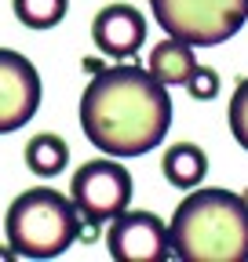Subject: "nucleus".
<instances>
[{"mask_svg": "<svg viewBox=\"0 0 248 262\" xmlns=\"http://www.w3.org/2000/svg\"><path fill=\"white\" fill-rule=\"evenodd\" d=\"M161 168H164V179H168L175 189H194V186H201L204 175H208V157H204V149L194 146V142H175V146L164 153Z\"/></svg>", "mask_w": 248, "mask_h": 262, "instance_id": "obj_10", "label": "nucleus"}, {"mask_svg": "<svg viewBox=\"0 0 248 262\" xmlns=\"http://www.w3.org/2000/svg\"><path fill=\"white\" fill-rule=\"evenodd\" d=\"M146 70L157 77L164 88H182L186 77L197 70L194 48L182 44V40H175V37H168L164 44H157V48L150 51V66H146Z\"/></svg>", "mask_w": 248, "mask_h": 262, "instance_id": "obj_9", "label": "nucleus"}, {"mask_svg": "<svg viewBox=\"0 0 248 262\" xmlns=\"http://www.w3.org/2000/svg\"><path fill=\"white\" fill-rule=\"evenodd\" d=\"M168 244L179 262H248V196L194 186L168 222Z\"/></svg>", "mask_w": 248, "mask_h": 262, "instance_id": "obj_2", "label": "nucleus"}, {"mask_svg": "<svg viewBox=\"0 0 248 262\" xmlns=\"http://www.w3.org/2000/svg\"><path fill=\"white\" fill-rule=\"evenodd\" d=\"M70 160V146L62 135H55V131H40V135H33L26 142V168L40 175V179H51L58 175L62 168H66Z\"/></svg>", "mask_w": 248, "mask_h": 262, "instance_id": "obj_11", "label": "nucleus"}, {"mask_svg": "<svg viewBox=\"0 0 248 262\" xmlns=\"http://www.w3.org/2000/svg\"><path fill=\"white\" fill-rule=\"evenodd\" d=\"M106 248H110L113 262H164V258H172L168 226L153 211L124 208L117 219H110Z\"/></svg>", "mask_w": 248, "mask_h": 262, "instance_id": "obj_7", "label": "nucleus"}, {"mask_svg": "<svg viewBox=\"0 0 248 262\" xmlns=\"http://www.w3.org/2000/svg\"><path fill=\"white\" fill-rule=\"evenodd\" d=\"M40 110V73L26 55L0 48V135L26 127Z\"/></svg>", "mask_w": 248, "mask_h": 262, "instance_id": "obj_6", "label": "nucleus"}, {"mask_svg": "<svg viewBox=\"0 0 248 262\" xmlns=\"http://www.w3.org/2000/svg\"><path fill=\"white\" fill-rule=\"evenodd\" d=\"M153 22L190 48L226 44L248 22V0H150Z\"/></svg>", "mask_w": 248, "mask_h": 262, "instance_id": "obj_4", "label": "nucleus"}, {"mask_svg": "<svg viewBox=\"0 0 248 262\" xmlns=\"http://www.w3.org/2000/svg\"><path fill=\"white\" fill-rule=\"evenodd\" d=\"M11 8L26 29H51L66 18L70 0H11Z\"/></svg>", "mask_w": 248, "mask_h": 262, "instance_id": "obj_12", "label": "nucleus"}, {"mask_svg": "<svg viewBox=\"0 0 248 262\" xmlns=\"http://www.w3.org/2000/svg\"><path fill=\"white\" fill-rule=\"evenodd\" d=\"M70 196L84 222H110L132 204V175L113 160H88L70 179Z\"/></svg>", "mask_w": 248, "mask_h": 262, "instance_id": "obj_5", "label": "nucleus"}, {"mask_svg": "<svg viewBox=\"0 0 248 262\" xmlns=\"http://www.w3.org/2000/svg\"><path fill=\"white\" fill-rule=\"evenodd\" d=\"M80 211L73 204V196L37 186L18 193L8 215H4V229H8V244L18 258H58L66 255L77 241H80Z\"/></svg>", "mask_w": 248, "mask_h": 262, "instance_id": "obj_3", "label": "nucleus"}, {"mask_svg": "<svg viewBox=\"0 0 248 262\" xmlns=\"http://www.w3.org/2000/svg\"><path fill=\"white\" fill-rule=\"evenodd\" d=\"M0 258H15V251L11 248H0Z\"/></svg>", "mask_w": 248, "mask_h": 262, "instance_id": "obj_15", "label": "nucleus"}, {"mask_svg": "<svg viewBox=\"0 0 248 262\" xmlns=\"http://www.w3.org/2000/svg\"><path fill=\"white\" fill-rule=\"evenodd\" d=\"M186 91H190L197 102H208V98H215L219 95V73L215 70H208V66H197V70L186 77V84H182Z\"/></svg>", "mask_w": 248, "mask_h": 262, "instance_id": "obj_14", "label": "nucleus"}, {"mask_svg": "<svg viewBox=\"0 0 248 262\" xmlns=\"http://www.w3.org/2000/svg\"><path fill=\"white\" fill-rule=\"evenodd\" d=\"M91 37L110 58H132L146 44V18L132 4H110L91 22Z\"/></svg>", "mask_w": 248, "mask_h": 262, "instance_id": "obj_8", "label": "nucleus"}, {"mask_svg": "<svg viewBox=\"0 0 248 262\" xmlns=\"http://www.w3.org/2000/svg\"><path fill=\"white\" fill-rule=\"evenodd\" d=\"M230 131H234L237 146L248 153V77L237 80L234 98H230Z\"/></svg>", "mask_w": 248, "mask_h": 262, "instance_id": "obj_13", "label": "nucleus"}, {"mask_svg": "<svg viewBox=\"0 0 248 262\" xmlns=\"http://www.w3.org/2000/svg\"><path fill=\"white\" fill-rule=\"evenodd\" d=\"M80 127L88 142L106 157H142L161 146L172 127L168 88L132 62L95 70L80 95Z\"/></svg>", "mask_w": 248, "mask_h": 262, "instance_id": "obj_1", "label": "nucleus"}]
</instances>
